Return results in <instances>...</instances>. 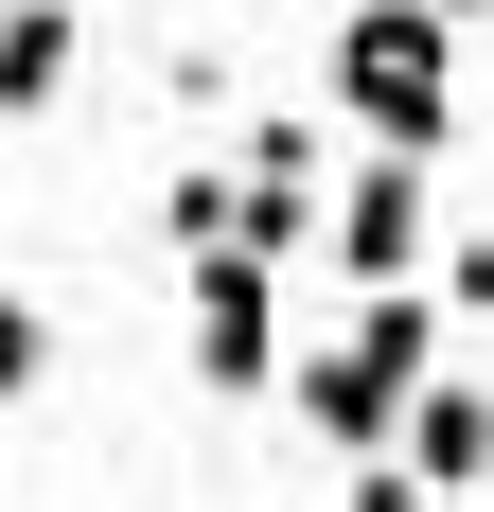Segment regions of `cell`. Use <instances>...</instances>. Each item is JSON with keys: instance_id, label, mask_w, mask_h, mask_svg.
<instances>
[{"instance_id": "cell-1", "label": "cell", "mask_w": 494, "mask_h": 512, "mask_svg": "<svg viewBox=\"0 0 494 512\" xmlns=\"http://www.w3.org/2000/svg\"><path fill=\"white\" fill-rule=\"evenodd\" d=\"M424 371H442V301H424V283H353L336 336L283 371V407H300V442H318V460H371V442L406 424V389H424Z\"/></svg>"}, {"instance_id": "cell-2", "label": "cell", "mask_w": 494, "mask_h": 512, "mask_svg": "<svg viewBox=\"0 0 494 512\" xmlns=\"http://www.w3.org/2000/svg\"><path fill=\"white\" fill-rule=\"evenodd\" d=\"M318 89H336L371 142H424V159H442L459 142V18H442V0H353L336 53H318Z\"/></svg>"}, {"instance_id": "cell-3", "label": "cell", "mask_w": 494, "mask_h": 512, "mask_svg": "<svg viewBox=\"0 0 494 512\" xmlns=\"http://www.w3.org/2000/svg\"><path fill=\"white\" fill-rule=\"evenodd\" d=\"M424 265H442V159L371 142L336 177V283H424Z\"/></svg>"}, {"instance_id": "cell-4", "label": "cell", "mask_w": 494, "mask_h": 512, "mask_svg": "<svg viewBox=\"0 0 494 512\" xmlns=\"http://www.w3.org/2000/svg\"><path fill=\"white\" fill-rule=\"evenodd\" d=\"M177 283H195V389L212 407H265L283 389V265L265 248H195Z\"/></svg>"}, {"instance_id": "cell-5", "label": "cell", "mask_w": 494, "mask_h": 512, "mask_svg": "<svg viewBox=\"0 0 494 512\" xmlns=\"http://www.w3.org/2000/svg\"><path fill=\"white\" fill-rule=\"evenodd\" d=\"M389 460L424 477V495H477V477H494V389L424 371V389H406V424H389Z\"/></svg>"}, {"instance_id": "cell-6", "label": "cell", "mask_w": 494, "mask_h": 512, "mask_svg": "<svg viewBox=\"0 0 494 512\" xmlns=\"http://www.w3.org/2000/svg\"><path fill=\"white\" fill-rule=\"evenodd\" d=\"M89 53V0H0V124H36Z\"/></svg>"}, {"instance_id": "cell-7", "label": "cell", "mask_w": 494, "mask_h": 512, "mask_svg": "<svg viewBox=\"0 0 494 512\" xmlns=\"http://www.w3.org/2000/svg\"><path fill=\"white\" fill-rule=\"evenodd\" d=\"M159 248H177V265H195V248H230V159H195V177L159 195Z\"/></svg>"}, {"instance_id": "cell-8", "label": "cell", "mask_w": 494, "mask_h": 512, "mask_svg": "<svg viewBox=\"0 0 494 512\" xmlns=\"http://www.w3.org/2000/svg\"><path fill=\"white\" fill-rule=\"evenodd\" d=\"M247 177H283V195H318V124H300V106H283V124H247Z\"/></svg>"}, {"instance_id": "cell-9", "label": "cell", "mask_w": 494, "mask_h": 512, "mask_svg": "<svg viewBox=\"0 0 494 512\" xmlns=\"http://www.w3.org/2000/svg\"><path fill=\"white\" fill-rule=\"evenodd\" d=\"M36 371H53V318H36V301H0V407H18Z\"/></svg>"}, {"instance_id": "cell-10", "label": "cell", "mask_w": 494, "mask_h": 512, "mask_svg": "<svg viewBox=\"0 0 494 512\" xmlns=\"http://www.w3.org/2000/svg\"><path fill=\"white\" fill-rule=\"evenodd\" d=\"M442 301H459V318H494V230H459V248H442Z\"/></svg>"}, {"instance_id": "cell-11", "label": "cell", "mask_w": 494, "mask_h": 512, "mask_svg": "<svg viewBox=\"0 0 494 512\" xmlns=\"http://www.w3.org/2000/svg\"><path fill=\"white\" fill-rule=\"evenodd\" d=\"M442 18H459V36H477V18H494V0H442Z\"/></svg>"}]
</instances>
